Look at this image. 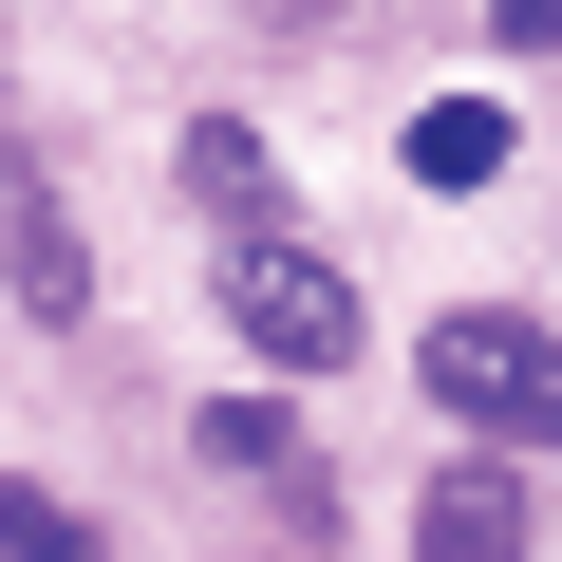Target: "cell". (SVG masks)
<instances>
[{
    "mask_svg": "<svg viewBox=\"0 0 562 562\" xmlns=\"http://www.w3.org/2000/svg\"><path fill=\"white\" fill-rule=\"evenodd\" d=\"M225 319H244V357H262V375H338V357H357V281H338L319 244L244 225V244H225Z\"/></svg>",
    "mask_w": 562,
    "mask_h": 562,
    "instance_id": "6da1fadb",
    "label": "cell"
},
{
    "mask_svg": "<svg viewBox=\"0 0 562 562\" xmlns=\"http://www.w3.org/2000/svg\"><path fill=\"white\" fill-rule=\"evenodd\" d=\"M431 394H450L469 431H506V450H562V338H543V319H506V301L431 319Z\"/></svg>",
    "mask_w": 562,
    "mask_h": 562,
    "instance_id": "7a4b0ae2",
    "label": "cell"
},
{
    "mask_svg": "<svg viewBox=\"0 0 562 562\" xmlns=\"http://www.w3.org/2000/svg\"><path fill=\"white\" fill-rule=\"evenodd\" d=\"M413 562H525V469H431Z\"/></svg>",
    "mask_w": 562,
    "mask_h": 562,
    "instance_id": "3957f363",
    "label": "cell"
},
{
    "mask_svg": "<svg viewBox=\"0 0 562 562\" xmlns=\"http://www.w3.org/2000/svg\"><path fill=\"white\" fill-rule=\"evenodd\" d=\"M487 169H506V113L487 94H431L413 113V188H487Z\"/></svg>",
    "mask_w": 562,
    "mask_h": 562,
    "instance_id": "277c9868",
    "label": "cell"
},
{
    "mask_svg": "<svg viewBox=\"0 0 562 562\" xmlns=\"http://www.w3.org/2000/svg\"><path fill=\"white\" fill-rule=\"evenodd\" d=\"M0 262H20V301H38V319H76V281H94V262H76V225H57L38 188L0 206Z\"/></svg>",
    "mask_w": 562,
    "mask_h": 562,
    "instance_id": "5b68a950",
    "label": "cell"
},
{
    "mask_svg": "<svg viewBox=\"0 0 562 562\" xmlns=\"http://www.w3.org/2000/svg\"><path fill=\"white\" fill-rule=\"evenodd\" d=\"M188 188H206V225H262V188H281V169H262V132H225V113H206V132H188Z\"/></svg>",
    "mask_w": 562,
    "mask_h": 562,
    "instance_id": "8992f818",
    "label": "cell"
},
{
    "mask_svg": "<svg viewBox=\"0 0 562 562\" xmlns=\"http://www.w3.org/2000/svg\"><path fill=\"white\" fill-rule=\"evenodd\" d=\"M0 562H113V543H94L57 487H0Z\"/></svg>",
    "mask_w": 562,
    "mask_h": 562,
    "instance_id": "52a82bcc",
    "label": "cell"
},
{
    "mask_svg": "<svg viewBox=\"0 0 562 562\" xmlns=\"http://www.w3.org/2000/svg\"><path fill=\"white\" fill-rule=\"evenodd\" d=\"M206 469H301V431H281V413L244 394V413H206Z\"/></svg>",
    "mask_w": 562,
    "mask_h": 562,
    "instance_id": "ba28073f",
    "label": "cell"
},
{
    "mask_svg": "<svg viewBox=\"0 0 562 562\" xmlns=\"http://www.w3.org/2000/svg\"><path fill=\"white\" fill-rule=\"evenodd\" d=\"M487 38H525V57H562V0H487Z\"/></svg>",
    "mask_w": 562,
    "mask_h": 562,
    "instance_id": "9c48e42d",
    "label": "cell"
}]
</instances>
